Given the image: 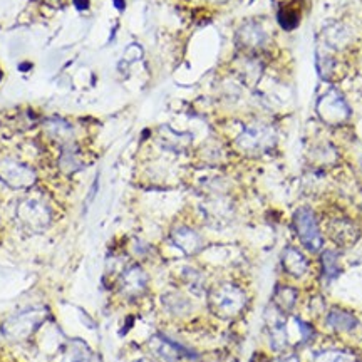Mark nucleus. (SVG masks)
Wrapping results in <instances>:
<instances>
[{
	"mask_svg": "<svg viewBox=\"0 0 362 362\" xmlns=\"http://www.w3.org/2000/svg\"><path fill=\"white\" fill-rule=\"evenodd\" d=\"M299 10L295 9V7H282L281 10H278V22H281V26L285 29V31H292V29H295L299 26Z\"/></svg>",
	"mask_w": 362,
	"mask_h": 362,
	"instance_id": "5701e85b",
	"label": "nucleus"
},
{
	"mask_svg": "<svg viewBox=\"0 0 362 362\" xmlns=\"http://www.w3.org/2000/svg\"><path fill=\"white\" fill-rule=\"evenodd\" d=\"M275 143H277V133H275L274 127L260 121L246 125L235 139V146L238 150L250 156L267 153L275 146Z\"/></svg>",
	"mask_w": 362,
	"mask_h": 362,
	"instance_id": "7ed1b4c3",
	"label": "nucleus"
},
{
	"mask_svg": "<svg viewBox=\"0 0 362 362\" xmlns=\"http://www.w3.org/2000/svg\"><path fill=\"white\" fill-rule=\"evenodd\" d=\"M329 237L332 238V242H336L340 246H351L359 240V226L354 221L347 220V218H334V220L329 221L327 225Z\"/></svg>",
	"mask_w": 362,
	"mask_h": 362,
	"instance_id": "9b49d317",
	"label": "nucleus"
},
{
	"mask_svg": "<svg viewBox=\"0 0 362 362\" xmlns=\"http://www.w3.org/2000/svg\"><path fill=\"white\" fill-rule=\"evenodd\" d=\"M183 281L187 282V285L195 292H198L201 287H203V277H201L195 269H184Z\"/></svg>",
	"mask_w": 362,
	"mask_h": 362,
	"instance_id": "393cba45",
	"label": "nucleus"
},
{
	"mask_svg": "<svg viewBox=\"0 0 362 362\" xmlns=\"http://www.w3.org/2000/svg\"><path fill=\"white\" fill-rule=\"evenodd\" d=\"M322 269H324V275L332 281L339 275V262H337V255L332 252V250H326L322 253Z\"/></svg>",
	"mask_w": 362,
	"mask_h": 362,
	"instance_id": "b1692460",
	"label": "nucleus"
},
{
	"mask_svg": "<svg viewBox=\"0 0 362 362\" xmlns=\"http://www.w3.org/2000/svg\"><path fill=\"white\" fill-rule=\"evenodd\" d=\"M57 164H59V170L64 175H74V173L81 171L84 168V162H82V155L79 146H77V141L71 143V145L61 146V155L59 159H57Z\"/></svg>",
	"mask_w": 362,
	"mask_h": 362,
	"instance_id": "2eb2a0df",
	"label": "nucleus"
},
{
	"mask_svg": "<svg viewBox=\"0 0 362 362\" xmlns=\"http://www.w3.org/2000/svg\"><path fill=\"white\" fill-rule=\"evenodd\" d=\"M148 274L141 265H129L121 272L118 281L119 294L126 299H138L145 294L148 289Z\"/></svg>",
	"mask_w": 362,
	"mask_h": 362,
	"instance_id": "1a4fd4ad",
	"label": "nucleus"
},
{
	"mask_svg": "<svg viewBox=\"0 0 362 362\" xmlns=\"http://www.w3.org/2000/svg\"><path fill=\"white\" fill-rule=\"evenodd\" d=\"M134 362H151L150 359H138V361H134Z\"/></svg>",
	"mask_w": 362,
	"mask_h": 362,
	"instance_id": "c85d7f7f",
	"label": "nucleus"
},
{
	"mask_svg": "<svg viewBox=\"0 0 362 362\" xmlns=\"http://www.w3.org/2000/svg\"><path fill=\"white\" fill-rule=\"evenodd\" d=\"M208 306L220 319H233L240 315L246 306V294L235 283H220L208 294Z\"/></svg>",
	"mask_w": 362,
	"mask_h": 362,
	"instance_id": "f257e3e1",
	"label": "nucleus"
},
{
	"mask_svg": "<svg viewBox=\"0 0 362 362\" xmlns=\"http://www.w3.org/2000/svg\"><path fill=\"white\" fill-rule=\"evenodd\" d=\"M0 77H2V72H0Z\"/></svg>",
	"mask_w": 362,
	"mask_h": 362,
	"instance_id": "7c9ffc66",
	"label": "nucleus"
},
{
	"mask_svg": "<svg viewBox=\"0 0 362 362\" xmlns=\"http://www.w3.org/2000/svg\"><path fill=\"white\" fill-rule=\"evenodd\" d=\"M76 6L79 7L81 10H84V9H88V0H76Z\"/></svg>",
	"mask_w": 362,
	"mask_h": 362,
	"instance_id": "bb28decb",
	"label": "nucleus"
},
{
	"mask_svg": "<svg viewBox=\"0 0 362 362\" xmlns=\"http://www.w3.org/2000/svg\"><path fill=\"white\" fill-rule=\"evenodd\" d=\"M210 2H213V3H223V2H228V0H210Z\"/></svg>",
	"mask_w": 362,
	"mask_h": 362,
	"instance_id": "cd10ccee",
	"label": "nucleus"
},
{
	"mask_svg": "<svg viewBox=\"0 0 362 362\" xmlns=\"http://www.w3.org/2000/svg\"><path fill=\"white\" fill-rule=\"evenodd\" d=\"M148 345H150L151 352L163 362H178L184 354H190L187 349H183L181 345L166 339L164 336H153Z\"/></svg>",
	"mask_w": 362,
	"mask_h": 362,
	"instance_id": "4468645a",
	"label": "nucleus"
},
{
	"mask_svg": "<svg viewBox=\"0 0 362 362\" xmlns=\"http://www.w3.org/2000/svg\"><path fill=\"white\" fill-rule=\"evenodd\" d=\"M314 362H357L356 356L349 351H340V349H327L320 351L314 356Z\"/></svg>",
	"mask_w": 362,
	"mask_h": 362,
	"instance_id": "4be33fe9",
	"label": "nucleus"
},
{
	"mask_svg": "<svg viewBox=\"0 0 362 362\" xmlns=\"http://www.w3.org/2000/svg\"><path fill=\"white\" fill-rule=\"evenodd\" d=\"M274 362H300V359L297 356H294V354H290V356H285V357H281V359L274 361Z\"/></svg>",
	"mask_w": 362,
	"mask_h": 362,
	"instance_id": "a878e982",
	"label": "nucleus"
},
{
	"mask_svg": "<svg viewBox=\"0 0 362 362\" xmlns=\"http://www.w3.org/2000/svg\"><path fill=\"white\" fill-rule=\"evenodd\" d=\"M237 44L245 54L257 56V52L265 51L270 44L269 32L258 22H245L237 31Z\"/></svg>",
	"mask_w": 362,
	"mask_h": 362,
	"instance_id": "6e6552de",
	"label": "nucleus"
},
{
	"mask_svg": "<svg viewBox=\"0 0 362 362\" xmlns=\"http://www.w3.org/2000/svg\"><path fill=\"white\" fill-rule=\"evenodd\" d=\"M282 267L292 277L300 278L307 274L308 262L300 250L294 249V246H287L282 253Z\"/></svg>",
	"mask_w": 362,
	"mask_h": 362,
	"instance_id": "dca6fc26",
	"label": "nucleus"
},
{
	"mask_svg": "<svg viewBox=\"0 0 362 362\" xmlns=\"http://www.w3.org/2000/svg\"><path fill=\"white\" fill-rule=\"evenodd\" d=\"M0 181L12 190H29L37 183V173L14 156H3L0 158Z\"/></svg>",
	"mask_w": 362,
	"mask_h": 362,
	"instance_id": "20e7f679",
	"label": "nucleus"
},
{
	"mask_svg": "<svg viewBox=\"0 0 362 362\" xmlns=\"http://www.w3.org/2000/svg\"><path fill=\"white\" fill-rule=\"evenodd\" d=\"M327 324L334 329V331L349 332V331H354L359 322H357V319L351 314V312L343 310V308H334V310L329 312Z\"/></svg>",
	"mask_w": 362,
	"mask_h": 362,
	"instance_id": "a211bd4d",
	"label": "nucleus"
},
{
	"mask_svg": "<svg viewBox=\"0 0 362 362\" xmlns=\"http://www.w3.org/2000/svg\"><path fill=\"white\" fill-rule=\"evenodd\" d=\"M45 315H47V310H44V308L36 307L29 308V310H22L3 324V332L12 340L27 339L42 324Z\"/></svg>",
	"mask_w": 362,
	"mask_h": 362,
	"instance_id": "423d86ee",
	"label": "nucleus"
},
{
	"mask_svg": "<svg viewBox=\"0 0 362 362\" xmlns=\"http://www.w3.org/2000/svg\"><path fill=\"white\" fill-rule=\"evenodd\" d=\"M44 133L52 143L59 146L76 143V127L64 118H49L44 121Z\"/></svg>",
	"mask_w": 362,
	"mask_h": 362,
	"instance_id": "f8f14e48",
	"label": "nucleus"
},
{
	"mask_svg": "<svg viewBox=\"0 0 362 362\" xmlns=\"http://www.w3.org/2000/svg\"><path fill=\"white\" fill-rule=\"evenodd\" d=\"M235 64H237L238 77H240L244 82H246V84H255V82H258V79H260L263 69L257 56L245 54L244 52V56L238 57Z\"/></svg>",
	"mask_w": 362,
	"mask_h": 362,
	"instance_id": "f3484780",
	"label": "nucleus"
},
{
	"mask_svg": "<svg viewBox=\"0 0 362 362\" xmlns=\"http://www.w3.org/2000/svg\"><path fill=\"white\" fill-rule=\"evenodd\" d=\"M294 226L297 232L299 240L310 252H319L322 249V233H320L319 225H317L315 215L312 210L299 208L294 213Z\"/></svg>",
	"mask_w": 362,
	"mask_h": 362,
	"instance_id": "0eeeda50",
	"label": "nucleus"
},
{
	"mask_svg": "<svg viewBox=\"0 0 362 362\" xmlns=\"http://www.w3.org/2000/svg\"><path fill=\"white\" fill-rule=\"evenodd\" d=\"M361 168H362V159H361Z\"/></svg>",
	"mask_w": 362,
	"mask_h": 362,
	"instance_id": "c756f323",
	"label": "nucleus"
},
{
	"mask_svg": "<svg viewBox=\"0 0 362 362\" xmlns=\"http://www.w3.org/2000/svg\"><path fill=\"white\" fill-rule=\"evenodd\" d=\"M269 339H270V345L274 351H283V349L289 345V329H287L285 320H275L272 322L270 331H269Z\"/></svg>",
	"mask_w": 362,
	"mask_h": 362,
	"instance_id": "6ab92c4d",
	"label": "nucleus"
},
{
	"mask_svg": "<svg viewBox=\"0 0 362 362\" xmlns=\"http://www.w3.org/2000/svg\"><path fill=\"white\" fill-rule=\"evenodd\" d=\"M170 237H171L173 245H175L176 249H180L184 255H188V257L200 253L201 249H203V245H205L203 237H201L196 230H193L187 225L175 226V228L171 230Z\"/></svg>",
	"mask_w": 362,
	"mask_h": 362,
	"instance_id": "9d476101",
	"label": "nucleus"
},
{
	"mask_svg": "<svg viewBox=\"0 0 362 362\" xmlns=\"http://www.w3.org/2000/svg\"><path fill=\"white\" fill-rule=\"evenodd\" d=\"M317 114L327 125L337 126L344 125L351 118V108H349L343 94L337 89L331 88L317 101Z\"/></svg>",
	"mask_w": 362,
	"mask_h": 362,
	"instance_id": "39448f33",
	"label": "nucleus"
},
{
	"mask_svg": "<svg viewBox=\"0 0 362 362\" xmlns=\"http://www.w3.org/2000/svg\"><path fill=\"white\" fill-rule=\"evenodd\" d=\"M164 308L173 315H187L191 310V302L181 294H166L162 299Z\"/></svg>",
	"mask_w": 362,
	"mask_h": 362,
	"instance_id": "aec40b11",
	"label": "nucleus"
},
{
	"mask_svg": "<svg viewBox=\"0 0 362 362\" xmlns=\"http://www.w3.org/2000/svg\"><path fill=\"white\" fill-rule=\"evenodd\" d=\"M274 302L281 312H289L294 308L295 302H297V290L285 285H278L277 289H275Z\"/></svg>",
	"mask_w": 362,
	"mask_h": 362,
	"instance_id": "412c9836",
	"label": "nucleus"
},
{
	"mask_svg": "<svg viewBox=\"0 0 362 362\" xmlns=\"http://www.w3.org/2000/svg\"><path fill=\"white\" fill-rule=\"evenodd\" d=\"M201 212H203L208 223H212L213 226L226 225L233 215L232 205L223 196H212L201 205Z\"/></svg>",
	"mask_w": 362,
	"mask_h": 362,
	"instance_id": "ddd939ff",
	"label": "nucleus"
},
{
	"mask_svg": "<svg viewBox=\"0 0 362 362\" xmlns=\"http://www.w3.org/2000/svg\"><path fill=\"white\" fill-rule=\"evenodd\" d=\"M20 225L32 233L45 232L52 225L51 203L42 196L29 195L17 205Z\"/></svg>",
	"mask_w": 362,
	"mask_h": 362,
	"instance_id": "f03ea898",
	"label": "nucleus"
}]
</instances>
